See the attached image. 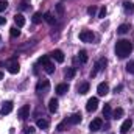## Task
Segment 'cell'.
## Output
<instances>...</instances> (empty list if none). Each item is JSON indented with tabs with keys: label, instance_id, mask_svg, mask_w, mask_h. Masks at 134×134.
I'll return each instance as SVG.
<instances>
[{
	"label": "cell",
	"instance_id": "cell-1",
	"mask_svg": "<svg viewBox=\"0 0 134 134\" xmlns=\"http://www.w3.org/2000/svg\"><path fill=\"white\" fill-rule=\"evenodd\" d=\"M133 52V44L130 42V41H126V39H120V41H117V44H115V55L119 56V58H126L130 53Z\"/></svg>",
	"mask_w": 134,
	"mask_h": 134
},
{
	"label": "cell",
	"instance_id": "cell-2",
	"mask_svg": "<svg viewBox=\"0 0 134 134\" xmlns=\"http://www.w3.org/2000/svg\"><path fill=\"white\" fill-rule=\"evenodd\" d=\"M94 39H95V34L92 33L91 30H83L80 33V41L81 42H92Z\"/></svg>",
	"mask_w": 134,
	"mask_h": 134
},
{
	"label": "cell",
	"instance_id": "cell-3",
	"mask_svg": "<svg viewBox=\"0 0 134 134\" xmlns=\"http://www.w3.org/2000/svg\"><path fill=\"white\" fill-rule=\"evenodd\" d=\"M97 108H98V98L97 97H92V98L87 100V103H86L87 112H94V111H97Z\"/></svg>",
	"mask_w": 134,
	"mask_h": 134
},
{
	"label": "cell",
	"instance_id": "cell-4",
	"mask_svg": "<svg viewBox=\"0 0 134 134\" xmlns=\"http://www.w3.org/2000/svg\"><path fill=\"white\" fill-rule=\"evenodd\" d=\"M28 114H30V104H25V106H22V108L17 111V117H19L20 120H25V119L28 117Z\"/></svg>",
	"mask_w": 134,
	"mask_h": 134
},
{
	"label": "cell",
	"instance_id": "cell-5",
	"mask_svg": "<svg viewBox=\"0 0 134 134\" xmlns=\"http://www.w3.org/2000/svg\"><path fill=\"white\" fill-rule=\"evenodd\" d=\"M101 125H103V120L101 119H94L92 122H91V125H89V130L91 131H100L101 130Z\"/></svg>",
	"mask_w": 134,
	"mask_h": 134
},
{
	"label": "cell",
	"instance_id": "cell-6",
	"mask_svg": "<svg viewBox=\"0 0 134 134\" xmlns=\"http://www.w3.org/2000/svg\"><path fill=\"white\" fill-rule=\"evenodd\" d=\"M48 87H50L48 80H41V81L37 83V86H36L37 92H47V91H48Z\"/></svg>",
	"mask_w": 134,
	"mask_h": 134
},
{
	"label": "cell",
	"instance_id": "cell-7",
	"mask_svg": "<svg viewBox=\"0 0 134 134\" xmlns=\"http://www.w3.org/2000/svg\"><path fill=\"white\" fill-rule=\"evenodd\" d=\"M50 56H52L56 63H64V53H63L61 50H53V52L50 53Z\"/></svg>",
	"mask_w": 134,
	"mask_h": 134
},
{
	"label": "cell",
	"instance_id": "cell-8",
	"mask_svg": "<svg viewBox=\"0 0 134 134\" xmlns=\"http://www.w3.org/2000/svg\"><path fill=\"white\" fill-rule=\"evenodd\" d=\"M131 126H133V120H131V119H126V120L122 123V126H120V133L126 134L130 130H131Z\"/></svg>",
	"mask_w": 134,
	"mask_h": 134
},
{
	"label": "cell",
	"instance_id": "cell-9",
	"mask_svg": "<svg viewBox=\"0 0 134 134\" xmlns=\"http://www.w3.org/2000/svg\"><path fill=\"white\" fill-rule=\"evenodd\" d=\"M11 111H13V101H5L3 106H2V109H0V114H2V115H6V114H9Z\"/></svg>",
	"mask_w": 134,
	"mask_h": 134
},
{
	"label": "cell",
	"instance_id": "cell-10",
	"mask_svg": "<svg viewBox=\"0 0 134 134\" xmlns=\"http://www.w3.org/2000/svg\"><path fill=\"white\" fill-rule=\"evenodd\" d=\"M97 92H98V95L104 97V95L109 92V86H108V83H100V84L97 86Z\"/></svg>",
	"mask_w": 134,
	"mask_h": 134
},
{
	"label": "cell",
	"instance_id": "cell-11",
	"mask_svg": "<svg viewBox=\"0 0 134 134\" xmlns=\"http://www.w3.org/2000/svg\"><path fill=\"white\" fill-rule=\"evenodd\" d=\"M81 120H83L81 114H73V115H70V117L67 119V123H70V125H78V123H81Z\"/></svg>",
	"mask_w": 134,
	"mask_h": 134
},
{
	"label": "cell",
	"instance_id": "cell-12",
	"mask_svg": "<svg viewBox=\"0 0 134 134\" xmlns=\"http://www.w3.org/2000/svg\"><path fill=\"white\" fill-rule=\"evenodd\" d=\"M67 91H69V84H66V83L56 86V94H58V95H64Z\"/></svg>",
	"mask_w": 134,
	"mask_h": 134
},
{
	"label": "cell",
	"instance_id": "cell-13",
	"mask_svg": "<svg viewBox=\"0 0 134 134\" xmlns=\"http://www.w3.org/2000/svg\"><path fill=\"white\" fill-rule=\"evenodd\" d=\"M8 70H9V73H19V70H20V66H19V63H16V61L9 63V66H8Z\"/></svg>",
	"mask_w": 134,
	"mask_h": 134
},
{
	"label": "cell",
	"instance_id": "cell-14",
	"mask_svg": "<svg viewBox=\"0 0 134 134\" xmlns=\"http://www.w3.org/2000/svg\"><path fill=\"white\" fill-rule=\"evenodd\" d=\"M48 111L53 112V114L58 111V100L56 98H52V100L48 101Z\"/></svg>",
	"mask_w": 134,
	"mask_h": 134
},
{
	"label": "cell",
	"instance_id": "cell-15",
	"mask_svg": "<svg viewBox=\"0 0 134 134\" xmlns=\"http://www.w3.org/2000/svg\"><path fill=\"white\" fill-rule=\"evenodd\" d=\"M14 22H16V25L20 28V27L25 25V17H24L22 14H16V16H14Z\"/></svg>",
	"mask_w": 134,
	"mask_h": 134
},
{
	"label": "cell",
	"instance_id": "cell-16",
	"mask_svg": "<svg viewBox=\"0 0 134 134\" xmlns=\"http://www.w3.org/2000/svg\"><path fill=\"white\" fill-rule=\"evenodd\" d=\"M78 92H80L81 95L87 94V92H89V83H81V84L78 86Z\"/></svg>",
	"mask_w": 134,
	"mask_h": 134
},
{
	"label": "cell",
	"instance_id": "cell-17",
	"mask_svg": "<svg viewBox=\"0 0 134 134\" xmlns=\"http://www.w3.org/2000/svg\"><path fill=\"white\" fill-rule=\"evenodd\" d=\"M36 125H37V128H41V130H47V128H48V122H47L45 119H39V120L36 122Z\"/></svg>",
	"mask_w": 134,
	"mask_h": 134
},
{
	"label": "cell",
	"instance_id": "cell-18",
	"mask_svg": "<svg viewBox=\"0 0 134 134\" xmlns=\"http://www.w3.org/2000/svg\"><path fill=\"white\" fill-rule=\"evenodd\" d=\"M42 19H44V14H42V13H34L31 20H33V24H41Z\"/></svg>",
	"mask_w": 134,
	"mask_h": 134
},
{
	"label": "cell",
	"instance_id": "cell-19",
	"mask_svg": "<svg viewBox=\"0 0 134 134\" xmlns=\"http://www.w3.org/2000/svg\"><path fill=\"white\" fill-rule=\"evenodd\" d=\"M128 31H130V25H126V24H123V25H120L117 28V33L119 34H126Z\"/></svg>",
	"mask_w": 134,
	"mask_h": 134
},
{
	"label": "cell",
	"instance_id": "cell-20",
	"mask_svg": "<svg viewBox=\"0 0 134 134\" xmlns=\"http://www.w3.org/2000/svg\"><path fill=\"white\" fill-rule=\"evenodd\" d=\"M44 20H47V22H48L50 25H53V24L56 22V19H55V17L52 16V13H45V14H44Z\"/></svg>",
	"mask_w": 134,
	"mask_h": 134
},
{
	"label": "cell",
	"instance_id": "cell-21",
	"mask_svg": "<svg viewBox=\"0 0 134 134\" xmlns=\"http://www.w3.org/2000/svg\"><path fill=\"white\" fill-rule=\"evenodd\" d=\"M112 115V111H111V106L109 104H104V108H103V117H106V119H109Z\"/></svg>",
	"mask_w": 134,
	"mask_h": 134
},
{
	"label": "cell",
	"instance_id": "cell-22",
	"mask_svg": "<svg viewBox=\"0 0 134 134\" xmlns=\"http://www.w3.org/2000/svg\"><path fill=\"white\" fill-rule=\"evenodd\" d=\"M37 63H39V64H41L42 67H45L47 64H48V63H50V59H48V55H44V56H41Z\"/></svg>",
	"mask_w": 134,
	"mask_h": 134
},
{
	"label": "cell",
	"instance_id": "cell-23",
	"mask_svg": "<svg viewBox=\"0 0 134 134\" xmlns=\"http://www.w3.org/2000/svg\"><path fill=\"white\" fill-rule=\"evenodd\" d=\"M122 115H123V109H122V108H117V109L112 112V119H115V120H117V119H120Z\"/></svg>",
	"mask_w": 134,
	"mask_h": 134
},
{
	"label": "cell",
	"instance_id": "cell-24",
	"mask_svg": "<svg viewBox=\"0 0 134 134\" xmlns=\"http://www.w3.org/2000/svg\"><path fill=\"white\" fill-rule=\"evenodd\" d=\"M123 8H125L128 13H134V3L133 2H125V3H123Z\"/></svg>",
	"mask_w": 134,
	"mask_h": 134
},
{
	"label": "cell",
	"instance_id": "cell-25",
	"mask_svg": "<svg viewBox=\"0 0 134 134\" xmlns=\"http://www.w3.org/2000/svg\"><path fill=\"white\" fill-rule=\"evenodd\" d=\"M73 76H75V69H73V67H69L66 70V78L67 80H72Z\"/></svg>",
	"mask_w": 134,
	"mask_h": 134
},
{
	"label": "cell",
	"instance_id": "cell-26",
	"mask_svg": "<svg viewBox=\"0 0 134 134\" xmlns=\"http://www.w3.org/2000/svg\"><path fill=\"white\" fill-rule=\"evenodd\" d=\"M78 58H80L81 63H87V53H86L84 50H81V52L78 53Z\"/></svg>",
	"mask_w": 134,
	"mask_h": 134
},
{
	"label": "cell",
	"instance_id": "cell-27",
	"mask_svg": "<svg viewBox=\"0 0 134 134\" xmlns=\"http://www.w3.org/2000/svg\"><path fill=\"white\" fill-rule=\"evenodd\" d=\"M9 34H11L13 37H19L20 30H17V27H13V28H9Z\"/></svg>",
	"mask_w": 134,
	"mask_h": 134
},
{
	"label": "cell",
	"instance_id": "cell-28",
	"mask_svg": "<svg viewBox=\"0 0 134 134\" xmlns=\"http://www.w3.org/2000/svg\"><path fill=\"white\" fill-rule=\"evenodd\" d=\"M56 13H58L59 16L64 14V5H63V3H58V5H56Z\"/></svg>",
	"mask_w": 134,
	"mask_h": 134
},
{
	"label": "cell",
	"instance_id": "cell-29",
	"mask_svg": "<svg viewBox=\"0 0 134 134\" xmlns=\"http://www.w3.org/2000/svg\"><path fill=\"white\" fill-rule=\"evenodd\" d=\"M44 69H45V72H47V73H53V72H55V66H53L52 63H48Z\"/></svg>",
	"mask_w": 134,
	"mask_h": 134
},
{
	"label": "cell",
	"instance_id": "cell-30",
	"mask_svg": "<svg viewBox=\"0 0 134 134\" xmlns=\"http://www.w3.org/2000/svg\"><path fill=\"white\" fill-rule=\"evenodd\" d=\"M126 70H128L130 73H133V75H134V61H130V63L126 64Z\"/></svg>",
	"mask_w": 134,
	"mask_h": 134
},
{
	"label": "cell",
	"instance_id": "cell-31",
	"mask_svg": "<svg viewBox=\"0 0 134 134\" xmlns=\"http://www.w3.org/2000/svg\"><path fill=\"white\" fill-rule=\"evenodd\" d=\"M6 8H8V2H6V0H0V13L5 11Z\"/></svg>",
	"mask_w": 134,
	"mask_h": 134
},
{
	"label": "cell",
	"instance_id": "cell-32",
	"mask_svg": "<svg viewBox=\"0 0 134 134\" xmlns=\"http://www.w3.org/2000/svg\"><path fill=\"white\" fill-rule=\"evenodd\" d=\"M87 13H89L91 16H94V14L97 13V6H89V8H87Z\"/></svg>",
	"mask_w": 134,
	"mask_h": 134
},
{
	"label": "cell",
	"instance_id": "cell-33",
	"mask_svg": "<svg viewBox=\"0 0 134 134\" xmlns=\"http://www.w3.org/2000/svg\"><path fill=\"white\" fill-rule=\"evenodd\" d=\"M104 16H106V8H101L100 13H98V17H100V19H103Z\"/></svg>",
	"mask_w": 134,
	"mask_h": 134
},
{
	"label": "cell",
	"instance_id": "cell-34",
	"mask_svg": "<svg viewBox=\"0 0 134 134\" xmlns=\"http://www.w3.org/2000/svg\"><path fill=\"white\" fill-rule=\"evenodd\" d=\"M25 133H27V134L34 133V128H33V126H27V128H25Z\"/></svg>",
	"mask_w": 134,
	"mask_h": 134
},
{
	"label": "cell",
	"instance_id": "cell-35",
	"mask_svg": "<svg viewBox=\"0 0 134 134\" xmlns=\"http://www.w3.org/2000/svg\"><path fill=\"white\" fill-rule=\"evenodd\" d=\"M20 9H28V3L22 2V3H20Z\"/></svg>",
	"mask_w": 134,
	"mask_h": 134
},
{
	"label": "cell",
	"instance_id": "cell-36",
	"mask_svg": "<svg viewBox=\"0 0 134 134\" xmlns=\"http://www.w3.org/2000/svg\"><path fill=\"white\" fill-rule=\"evenodd\" d=\"M122 87H123V86H117V87L114 89V92H115V94H117V92H120V91H122Z\"/></svg>",
	"mask_w": 134,
	"mask_h": 134
},
{
	"label": "cell",
	"instance_id": "cell-37",
	"mask_svg": "<svg viewBox=\"0 0 134 134\" xmlns=\"http://www.w3.org/2000/svg\"><path fill=\"white\" fill-rule=\"evenodd\" d=\"M3 24H6V19H5V17H2V16H0V25H3Z\"/></svg>",
	"mask_w": 134,
	"mask_h": 134
},
{
	"label": "cell",
	"instance_id": "cell-38",
	"mask_svg": "<svg viewBox=\"0 0 134 134\" xmlns=\"http://www.w3.org/2000/svg\"><path fill=\"white\" fill-rule=\"evenodd\" d=\"M0 80H3V73L2 72H0Z\"/></svg>",
	"mask_w": 134,
	"mask_h": 134
},
{
	"label": "cell",
	"instance_id": "cell-39",
	"mask_svg": "<svg viewBox=\"0 0 134 134\" xmlns=\"http://www.w3.org/2000/svg\"><path fill=\"white\" fill-rule=\"evenodd\" d=\"M0 41H2V37H0Z\"/></svg>",
	"mask_w": 134,
	"mask_h": 134
}]
</instances>
